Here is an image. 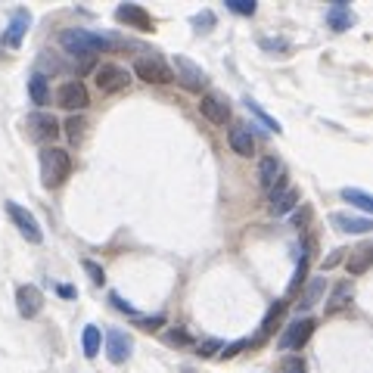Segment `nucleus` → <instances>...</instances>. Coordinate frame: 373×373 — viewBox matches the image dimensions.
<instances>
[{"instance_id":"4be33fe9","label":"nucleus","mask_w":373,"mask_h":373,"mask_svg":"<svg viewBox=\"0 0 373 373\" xmlns=\"http://www.w3.org/2000/svg\"><path fill=\"white\" fill-rule=\"evenodd\" d=\"M342 199H345L349 205H355V209H361L364 218H367L370 212H373V196H370V193H364V190H358V186H345V190H342Z\"/></svg>"},{"instance_id":"1a4fd4ad","label":"nucleus","mask_w":373,"mask_h":373,"mask_svg":"<svg viewBox=\"0 0 373 373\" xmlns=\"http://www.w3.org/2000/svg\"><path fill=\"white\" fill-rule=\"evenodd\" d=\"M131 351H134V339H131L125 330L106 333V358H109L112 364H125L131 358Z\"/></svg>"},{"instance_id":"f257e3e1","label":"nucleus","mask_w":373,"mask_h":373,"mask_svg":"<svg viewBox=\"0 0 373 373\" xmlns=\"http://www.w3.org/2000/svg\"><path fill=\"white\" fill-rule=\"evenodd\" d=\"M112 44H116L112 38L97 35V31H88V29H65L63 35H59V47H63L69 56H81V59L106 53Z\"/></svg>"},{"instance_id":"473e14b6","label":"nucleus","mask_w":373,"mask_h":373,"mask_svg":"<svg viewBox=\"0 0 373 373\" xmlns=\"http://www.w3.org/2000/svg\"><path fill=\"white\" fill-rule=\"evenodd\" d=\"M109 299H112V305H116L118 311H125V315H137V311H134V305H131V302H125V299L118 296V292H112Z\"/></svg>"},{"instance_id":"f8f14e48","label":"nucleus","mask_w":373,"mask_h":373,"mask_svg":"<svg viewBox=\"0 0 373 373\" xmlns=\"http://www.w3.org/2000/svg\"><path fill=\"white\" fill-rule=\"evenodd\" d=\"M271 196H268V209H271V215H286L289 209H296L299 205V190H286V181H283V175H280V181L271 186Z\"/></svg>"},{"instance_id":"f704fd0d","label":"nucleus","mask_w":373,"mask_h":373,"mask_svg":"<svg viewBox=\"0 0 373 373\" xmlns=\"http://www.w3.org/2000/svg\"><path fill=\"white\" fill-rule=\"evenodd\" d=\"M246 345H252L249 339H239V342H233V345H224L221 355H224V358H233V355H239V349H246Z\"/></svg>"},{"instance_id":"b1692460","label":"nucleus","mask_w":373,"mask_h":373,"mask_svg":"<svg viewBox=\"0 0 373 373\" xmlns=\"http://www.w3.org/2000/svg\"><path fill=\"white\" fill-rule=\"evenodd\" d=\"M100 342H103V336H100V326H84V336H81L84 355H88V358H97V355H100Z\"/></svg>"},{"instance_id":"ea45409f","label":"nucleus","mask_w":373,"mask_h":373,"mask_svg":"<svg viewBox=\"0 0 373 373\" xmlns=\"http://www.w3.org/2000/svg\"><path fill=\"white\" fill-rule=\"evenodd\" d=\"M286 373H305V364L302 361H289L286 364Z\"/></svg>"},{"instance_id":"58836bf2","label":"nucleus","mask_w":373,"mask_h":373,"mask_svg":"<svg viewBox=\"0 0 373 373\" xmlns=\"http://www.w3.org/2000/svg\"><path fill=\"white\" fill-rule=\"evenodd\" d=\"M342 252H345V249H336V252H333V255L324 262V268H333V264H339V262H342Z\"/></svg>"},{"instance_id":"a211bd4d","label":"nucleus","mask_w":373,"mask_h":373,"mask_svg":"<svg viewBox=\"0 0 373 373\" xmlns=\"http://www.w3.org/2000/svg\"><path fill=\"white\" fill-rule=\"evenodd\" d=\"M228 143H230V150L237 152V156H255V137L249 134V128H230V134H228Z\"/></svg>"},{"instance_id":"c9c22d12","label":"nucleus","mask_w":373,"mask_h":373,"mask_svg":"<svg viewBox=\"0 0 373 373\" xmlns=\"http://www.w3.org/2000/svg\"><path fill=\"white\" fill-rule=\"evenodd\" d=\"M308 218H311V209H308V205H302V212H296V215H292V221H296V228H305V224H308Z\"/></svg>"},{"instance_id":"4c0bfd02","label":"nucleus","mask_w":373,"mask_h":373,"mask_svg":"<svg viewBox=\"0 0 373 373\" xmlns=\"http://www.w3.org/2000/svg\"><path fill=\"white\" fill-rule=\"evenodd\" d=\"M56 292H59V296H63V299H75V296H78V289H75V286H69V283L56 286Z\"/></svg>"},{"instance_id":"7c9ffc66","label":"nucleus","mask_w":373,"mask_h":373,"mask_svg":"<svg viewBox=\"0 0 373 373\" xmlns=\"http://www.w3.org/2000/svg\"><path fill=\"white\" fill-rule=\"evenodd\" d=\"M224 349V342L221 339H209V342H203L199 345V358H212V355H218V351Z\"/></svg>"},{"instance_id":"20e7f679","label":"nucleus","mask_w":373,"mask_h":373,"mask_svg":"<svg viewBox=\"0 0 373 373\" xmlns=\"http://www.w3.org/2000/svg\"><path fill=\"white\" fill-rule=\"evenodd\" d=\"M6 215H10V221L19 228V233H22L29 243H41L44 239V230L41 224H38V218L31 215L29 209H22L19 203H6Z\"/></svg>"},{"instance_id":"6ab92c4d","label":"nucleus","mask_w":373,"mask_h":373,"mask_svg":"<svg viewBox=\"0 0 373 373\" xmlns=\"http://www.w3.org/2000/svg\"><path fill=\"white\" fill-rule=\"evenodd\" d=\"M370 262H373V246H370V243H364V246H358V249L349 255L345 268H349V274H351V277H361L364 271L370 268Z\"/></svg>"},{"instance_id":"9b49d317","label":"nucleus","mask_w":373,"mask_h":373,"mask_svg":"<svg viewBox=\"0 0 373 373\" xmlns=\"http://www.w3.org/2000/svg\"><path fill=\"white\" fill-rule=\"evenodd\" d=\"M116 19H118V22H125L128 29H137V31H152V29H156L152 16L140 3H122L116 10Z\"/></svg>"},{"instance_id":"0eeeda50","label":"nucleus","mask_w":373,"mask_h":373,"mask_svg":"<svg viewBox=\"0 0 373 373\" xmlns=\"http://www.w3.org/2000/svg\"><path fill=\"white\" fill-rule=\"evenodd\" d=\"M315 326H317V324L311 321V317H299V321H292V324L283 330V336H280V342H277V345H280L283 351H296V349H302V345L311 339Z\"/></svg>"},{"instance_id":"cd10ccee","label":"nucleus","mask_w":373,"mask_h":373,"mask_svg":"<svg viewBox=\"0 0 373 373\" xmlns=\"http://www.w3.org/2000/svg\"><path fill=\"white\" fill-rule=\"evenodd\" d=\"M228 3L230 13H237V16H252L255 13V0H224Z\"/></svg>"},{"instance_id":"9d476101","label":"nucleus","mask_w":373,"mask_h":373,"mask_svg":"<svg viewBox=\"0 0 373 373\" xmlns=\"http://www.w3.org/2000/svg\"><path fill=\"white\" fill-rule=\"evenodd\" d=\"M16 308H19V315L22 317H38L41 315V308H44V292L38 289V286H31V283H25V286H19L16 289Z\"/></svg>"},{"instance_id":"39448f33","label":"nucleus","mask_w":373,"mask_h":373,"mask_svg":"<svg viewBox=\"0 0 373 373\" xmlns=\"http://www.w3.org/2000/svg\"><path fill=\"white\" fill-rule=\"evenodd\" d=\"M171 78H177L181 81V88L184 90H203L205 84H209V75H205L203 69H199L193 59H186V56H175V75Z\"/></svg>"},{"instance_id":"5701e85b","label":"nucleus","mask_w":373,"mask_h":373,"mask_svg":"<svg viewBox=\"0 0 373 373\" xmlns=\"http://www.w3.org/2000/svg\"><path fill=\"white\" fill-rule=\"evenodd\" d=\"M349 302H351V286L349 283H339L336 289H333L330 305H326V315H336V311H342Z\"/></svg>"},{"instance_id":"393cba45","label":"nucleus","mask_w":373,"mask_h":373,"mask_svg":"<svg viewBox=\"0 0 373 373\" xmlns=\"http://www.w3.org/2000/svg\"><path fill=\"white\" fill-rule=\"evenodd\" d=\"M246 109H249V112H252V116H255V118H258V122H262V125H264V128H271V131H274V134H280V131H283V128H280V122H277V118H271V116H268V112H264V109H262V106H258V103H255V100H246Z\"/></svg>"},{"instance_id":"aec40b11","label":"nucleus","mask_w":373,"mask_h":373,"mask_svg":"<svg viewBox=\"0 0 373 373\" xmlns=\"http://www.w3.org/2000/svg\"><path fill=\"white\" fill-rule=\"evenodd\" d=\"M277 181H280V159L264 156L262 162H258V184H262L264 190H271Z\"/></svg>"},{"instance_id":"2f4dec72","label":"nucleus","mask_w":373,"mask_h":373,"mask_svg":"<svg viewBox=\"0 0 373 373\" xmlns=\"http://www.w3.org/2000/svg\"><path fill=\"white\" fill-rule=\"evenodd\" d=\"M165 324V317L162 315H152V317H140L137 326H143V330H159V326Z\"/></svg>"},{"instance_id":"7ed1b4c3","label":"nucleus","mask_w":373,"mask_h":373,"mask_svg":"<svg viewBox=\"0 0 373 373\" xmlns=\"http://www.w3.org/2000/svg\"><path fill=\"white\" fill-rule=\"evenodd\" d=\"M93 81H97L100 93H118V90H125L131 84V72L125 69V65L106 63V65H100V69H97Z\"/></svg>"},{"instance_id":"dca6fc26","label":"nucleus","mask_w":373,"mask_h":373,"mask_svg":"<svg viewBox=\"0 0 373 373\" xmlns=\"http://www.w3.org/2000/svg\"><path fill=\"white\" fill-rule=\"evenodd\" d=\"M330 224L336 230H342V233H370L373 230L370 218H355V215H345V212H333Z\"/></svg>"},{"instance_id":"6e6552de","label":"nucleus","mask_w":373,"mask_h":373,"mask_svg":"<svg viewBox=\"0 0 373 373\" xmlns=\"http://www.w3.org/2000/svg\"><path fill=\"white\" fill-rule=\"evenodd\" d=\"M56 103L63 106V109H69V112H81V109H88L90 93H88V88H84L81 81H63L59 84V90H56Z\"/></svg>"},{"instance_id":"c85d7f7f","label":"nucleus","mask_w":373,"mask_h":373,"mask_svg":"<svg viewBox=\"0 0 373 373\" xmlns=\"http://www.w3.org/2000/svg\"><path fill=\"white\" fill-rule=\"evenodd\" d=\"M65 134H69L72 143H75V140H81V134H84V118L81 116H72L69 122H65Z\"/></svg>"},{"instance_id":"c756f323","label":"nucleus","mask_w":373,"mask_h":373,"mask_svg":"<svg viewBox=\"0 0 373 373\" xmlns=\"http://www.w3.org/2000/svg\"><path fill=\"white\" fill-rule=\"evenodd\" d=\"M84 271L90 274V283H93V286H103V283H106V271L100 268L97 262H90V258H88V262H84Z\"/></svg>"},{"instance_id":"412c9836","label":"nucleus","mask_w":373,"mask_h":373,"mask_svg":"<svg viewBox=\"0 0 373 373\" xmlns=\"http://www.w3.org/2000/svg\"><path fill=\"white\" fill-rule=\"evenodd\" d=\"M29 93H31V103H35V106H47V103H50V84H47V75L35 72V75L29 78Z\"/></svg>"},{"instance_id":"f3484780","label":"nucleus","mask_w":373,"mask_h":373,"mask_svg":"<svg viewBox=\"0 0 373 373\" xmlns=\"http://www.w3.org/2000/svg\"><path fill=\"white\" fill-rule=\"evenodd\" d=\"M326 25H330L333 31H345L355 25V13L349 10V3L336 0V3H330V10H326Z\"/></svg>"},{"instance_id":"72a5a7b5","label":"nucleus","mask_w":373,"mask_h":373,"mask_svg":"<svg viewBox=\"0 0 373 373\" xmlns=\"http://www.w3.org/2000/svg\"><path fill=\"white\" fill-rule=\"evenodd\" d=\"M193 22H196V29H199V25H203V31H209V25H215V13L203 10L196 19H193Z\"/></svg>"},{"instance_id":"ddd939ff","label":"nucleus","mask_w":373,"mask_h":373,"mask_svg":"<svg viewBox=\"0 0 373 373\" xmlns=\"http://www.w3.org/2000/svg\"><path fill=\"white\" fill-rule=\"evenodd\" d=\"M25 125L31 128V137H35V140H56L59 134H63L59 122L53 116H47V112H31Z\"/></svg>"},{"instance_id":"423d86ee","label":"nucleus","mask_w":373,"mask_h":373,"mask_svg":"<svg viewBox=\"0 0 373 373\" xmlns=\"http://www.w3.org/2000/svg\"><path fill=\"white\" fill-rule=\"evenodd\" d=\"M134 75L140 78V81H146V84H168L171 81V69L156 56V53L137 59V63H134Z\"/></svg>"},{"instance_id":"f03ea898","label":"nucleus","mask_w":373,"mask_h":373,"mask_svg":"<svg viewBox=\"0 0 373 373\" xmlns=\"http://www.w3.org/2000/svg\"><path fill=\"white\" fill-rule=\"evenodd\" d=\"M72 175V152L63 146H44L41 150V177L44 186H63Z\"/></svg>"},{"instance_id":"a878e982","label":"nucleus","mask_w":373,"mask_h":373,"mask_svg":"<svg viewBox=\"0 0 373 373\" xmlns=\"http://www.w3.org/2000/svg\"><path fill=\"white\" fill-rule=\"evenodd\" d=\"M324 289H326V280L324 277H315V283L308 286V292H305V299H302V308H311V305H315L317 299L324 296Z\"/></svg>"},{"instance_id":"2eb2a0df","label":"nucleus","mask_w":373,"mask_h":373,"mask_svg":"<svg viewBox=\"0 0 373 373\" xmlns=\"http://www.w3.org/2000/svg\"><path fill=\"white\" fill-rule=\"evenodd\" d=\"M29 25H31L29 13H25V10H13L10 25H6V31H3V44L6 47H19V44H22V38H25V31H29Z\"/></svg>"},{"instance_id":"4468645a","label":"nucleus","mask_w":373,"mask_h":373,"mask_svg":"<svg viewBox=\"0 0 373 373\" xmlns=\"http://www.w3.org/2000/svg\"><path fill=\"white\" fill-rule=\"evenodd\" d=\"M199 112H203L212 125H224L230 118V106L221 93H205L203 103H199Z\"/></svg>"},{"instance_id":"bb28decb","label":"nucleus","mask_w":373,"mask_h":373,"mask_svg":"<svg viewBox=\"0 0 373 373\" xmlns=\"http://www.w3.org/2000/svg\"><path fill=\"white\" fill-rule=\"evenodd\" d=\"M308 249H311V243H305L302 246V262H299V271H296V280H292V283H289V289H299V286H302L305 283V271H308Z\"/></svg>"},{"instance_id":"e433bc0d","label":"nucleus","mask_w":373,"mask_h":373,"mask_svg":"<svg viewBox=\"0 0 373 373\" xmlns=\"http://www.w3.org/2000/svg\"><path fill=\"white\" fill-rule=\"evenodd\" d=\"M168 342H177V345H186V342H190V336H186V333H184V330H171V333H168Z\"/></svg>"}]
</instances>
